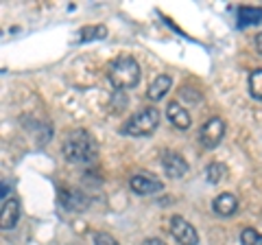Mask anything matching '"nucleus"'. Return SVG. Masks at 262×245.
<instances>
[{
	"instance_id": "obj_12",
	"label": "nucleus",
	"mask_w": 262,
	"mask_h": 245,
	"mask_svg": "<svg viewBox=\"0 0 262 245\" xmlns=\"http://www.w3.org/2000/svg\"><path fill=\"white\" fill-rule=\"evenodd\" d=\"M170 84H173V79H170L168 75H160V77L149 86V92H146V94H149V99H151V101H160L162 96L170 90Z\"/></svg>"
},
{
	"instance_id": "obj_1",
	"label": "nucleus",
	"mask_w": 262,
	"mask_h": 245,
	"mask_svg": "<svg viewBox=\"0 0 262 245\" xmlns=\"http://www.w3.org/2000/svg\"><path fill=\"white\" fill-rule=\"evenodd\" d=\"M63 158L75 165H88L96 158V142L85 129H75L63 140Z\"/></svg>"
},
{
	"instance_id": "obj_13",
	"label": "nucleus",
	"mask_w": 262,
	"mask_h": 245,
	"mask_svg": "<svg viewBox=\"0 0 262 245\" xmlns=\"http://www.w3.org/2000/svg\"><path fill=\"white\" fill-rule=\"evenodd\" d=\"M262 22V7H241L238 9V27Z\"/></svg>"
},
{
	"instance_id": "obj_11",
	"label": "nucleus",
	"mask_w": 262,
	"mask_h": 245,
	"mask_svg": "<svg viewBox=\"0 0 262 245\" xmlns=\"http://www.w3.org/2000/svg\"><path fill=\"white\" fill-rule=\"evenodd\" d=\"M166 116L177 129H188L190 127V114H188L186 108H182L177 101H170L166 105Z\"/></svg>"
},
{
	"instance_id": "obj_6",
	"label": "nucleus",
	"mask_w": 262,
	"mask_h": 245,
	"mask_svg": "<svg viewBox=\"0 0 262 245\" xmlns=\"http://www.w3.org/2000/svg\"><path fill=\"white\" fill-rule=\"evenodd\" d=\"M162 167H164V171H166V175L173 177V179H182L188 173V162L175 151L164 153L162 156Z\"/></svg>"
},
{
	"instance_id": "obj_17",
	"label": "nucleus",
	"mask_w": 262,
	"mask_h": 245,
	"mask_svg": "<svg viewBox=\"0 0 262 245\" xmlns=\"http://www.w3.org/2000/svg\"><path fill=\"white\" fill-rule=\"evenodd\" d=\"M241 243L243 245H262V234L256 232L253 228H245L241 232Z\"/></svg>"
},
{
	"instance_id": "obj_14",
	"label": "nucleus",
	"mask_w": 262,
	"mask_h": 245,
	"mask_svg": "<svg viewBox=\"0 0 262 245\" xmlns=\"http://www.w3.org/2000/svg\"><path fill=\"white\" fill-rule=\"evenodd\" d=\"M225 177H227V167L225 165H221V162H212V165H208L206 179L210 184H219V182H223Z\"/></svg>"
},
{
	"instance_id": "obj_20",
	"label": "nucleus",
	"mask_w": 262,
	"mask_h": 245,
	"mask_svg": "<svg viewBox=\"0 0 262 245\" xmlns=\"http://www.w3.org/2000/svg\"><path fill=\"white\" fill-rule=\"evenodd\" d=\"M256 48H258V53L262 55V31H260V33L256 35Z\"/></svg>"
},
{
	"instance_id": "obj_18",
	"label": "nucleus",
	"mask_w": 262,
	"mask_h": 245,
	"mask_svg": "<svg viewBox=\"0 0 262 245\" xmlns=\"http://www.w3.org/2000/svg\"><path fill=\"white\" fill-rule=\"evenodd\" d=\"M94 245H120V243L107 232H96L94 234Z\"/></svg>"
},
{
	"instance_id": "obj_5",
	"label": "nucleus",
	"mask_w": 262,
	"mask_h": 245,
	"mask_svg": "<svg viewBox=\"0 0 262 245\" xmlns=\"http://www.w3.org/2000/svg\"><path fill=\"white\" fill-rule=\"evenodd\" d=\"M170 234L179 245H196L199 243V234L192 228V223H188L184 217L175 215L170 219Z\"/></svg>"
},
{
	"instance_id": "obj_8",
	"label": "nucleus",
	"mask_w": 262,
	"mask_h": 245,
	"mask_svg": "<svg viewBox=\"0 0 262 245\" xmlns=\"http://www.w3.org/2000/svg\"><path fill=\"white\" fill-rule=\"evenodd\" d=\"M59 201H61V206L68 212H79V210L88 208V197L83 193L75 191V189H63L59 193Z\"/></svg>"
},
{
	"instance_id": "obj_4",
	"label": "nucleus",
	"mask_w": 262,
	"mask_h": 245,
	"mask_svg": "<svg viewBox=\"0 0 262 245\" xmlns=\"http://www.w3.org/2000/svg\"><path fill=\"white\" fill-rule=\"evenodd\" d=\"M225 136V122L221 118H210L199 132V142L206 149H216Z\"/></svg>"
},
{
	"instance_id": "obj_3",
	"label": "nucleus",
	"mask_w": 262,
	"mask_h": 245,
	"mask_svg": "<svg viewBox=\"0 0 262 245\" xmlns=\"http://www.w3.org/2000/svg\"><path fill=\"white\" fill-rule=\"evenodd\" d=\"M160 125V112L155 108H144L138 114H134L122 127V134L127 136H149Z\"/></svg>"
},
{
	"instance_id": "obj_19",
	"label": "nucleus",
	"mask_w": 262,
	"mask_h": 245,
	"mask_svg": "<svg viewBox=\"0 0 262 245\" xmlns=\"http://www.w3.org/2000/svg\"><path fill=\"white\" fill-rule=\"evenodd\" d=\"M142 245H166L164 241H160V239H146Z\"/></svg>"
},
{
	"instance_id": "obj_16",
	"label": "nucleus",
	"mask_w": 262,
	"mask_h": 245,
	"mask_svg": "<svg viewBox=\"0 0 262 245\" xmlns=\"http://www.w3.org/2000/svg\"><path fill=\"white\" fill-rule=\"evenodd\" d=\"M249 92L253 99H260L262 101V68L260 70H253L249 75Z\"/></svg>"
},
{
	"instance_id": "obj_7",
	"label": "nucleus",
	"mask_w": 262,
	"mask_h": 245,
	"mask_svg": "<svg viewBox=\"0 0 262 245\" xmlns=\"http://www.w3.org/2000/svg\"><path fill=\"white\" fill-rule=\"evenodd\" d=\"M129 184H131V191L138 195H153L164 189L162 179H158L155 175H134Z\"/></svg>"
},
{
	"instance_id": "obj_2",
	"label": "nucleus",
	"mask_w": 262,
	"mask_h": 245,
	"mask_svg": "<svg viewBox=\"0 0 262 245\" xmlns=\"http://www.w3.org/2000/svg\"><path fill=\"white\" fill-rule=\"evenodd\" d=\"M107 75H110V81L114 88L127 90V88H134L138 81H140V66H138V62L134 57L122 55L116 62H112Z\"/></svg>"
},
{
	"instance_id": "obj_10",
	"label": "nucleus",
	"mask_w": 262,
	"mask_h": 245,
	"mask_svg": "<svg viewBox=\"0 0 262 245\" xmlns=\"http://www.w3.org/2000/svg\"><path fill=\"white\" fill-rule=\"evenodd\" d=\"M212 208H214L216 215L221 217H232L236 210H238V199L232 193H221L219 197L212 201Z\"/></svg>"
},
{
	"instance_id": "obj_15",
	"label": "nucleus",
	"mask_w": 262,
	"mask_h": 245,
	"mask_svg": "<svg viewBox=\"0 0 262 245\" xmlns=\"http://www.w3.org/2000/svg\"><path fill=\"white\" fill-rule=\"evenodd\" d=\"M105 35H107V29L103 24H98V27H83L79 33V39L81 42H90V39H103Z\"/></svg>"
},
{
	"instance_id": "obj_9",
	"label": "nucleus",
	"mask_w": 262,
	"mask_h": 245,
	"mask_svg": "<svg viewBox=\"0 0 262 245\" xmlns=\"http://www.w3.org/2000/svg\"><path fill=\"white\" fill-rule=\"evenodd\" d=\"M20 219V201L18 199H5L3 201V215H0V228L11 230Z\"/></svg>"
}]
</instances>
